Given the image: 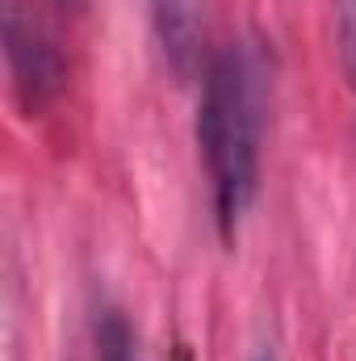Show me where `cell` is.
<instances>
[{"label":"cell","instance_id":"3957f363","mask_svg":"<svg viewBox=\"0 0 356 361\" xmlns=\"http://www.w3.org/2000/svg\"><path fill=\"white\" fill-rule=\"evenodd\" d=\"M205 4L210 0H151L155 38L177 76H193L201 63V34H205Z\"/></svg>","mask_w":356,"mask_h":361},{"label":"cell","instance_id":"7a4b0ae2","mask_svg":"<svg viewBox=\"0 0 356 361\" xmlns=\"http://www.w3.org/2000/svg\"><path fill=\"white\" fill-rule=\"evenodd\" d=\"M4 51H8L13 85L25 97L30 109L42 105L51 92L59 89L55 47L42 38V30L34 25V17H25V8H17V0H8V13H4Z\"/></svg>","mask_w":356,"mask_h":361},{"label":"cell","instance_id":"52a82bcc","mask_svg":"<svg viewBox=\"0 0 356 361\" xmlns=\"http://www.w3.org/2000/svg\"><path fill=\"white\" fill-rule=\"evenodd\" d=\"M68 4H76V0H68Z\"/></svg>","mask_w":356,"mask_h":361},{"label":"cell","instance_id":"6da1fadb","mask_svg":"<svg viewBox=\"0 0 356 361\" xmlns=\"http://www.w3.org/2000/svg\"><path fill=\"white\" fill-rule=\"evenodd\" d=\"M197 147L214 189V214L231 240L260 185V92L256 68L243 51L210 59L197 105Z\"/></svg>","mask_w":356,"mask_h":361},{"label":"cell","instance_id":"277c9868","mask_svg":"<svg viewBox=\"0 0 356 361\" xmlns=\"http://www.w3.org/2000/svg\"><path fill=\"white\" fill-rule=\"evenodd\" d=\"M89 361H143L139 336H134V328L126 324V315H122V311L101 307V311L92 315Z\"/></svg>","mask_w":356,"mask_h":361},{"label":"cell","instance_id":"8992f818","mask_svg":"<svg viewBox=\"0 0 356 361\" xmlns=\"http://www.w3.org/2000/svg\"><path fill=\"white\" fill-rule=\"evenodd\" d=\"M252 361H276V353H272V345H260V349L252 353Z\"/></svg>","mask_w":356,"mask_h":361},{"label":"cell","instance_id":"5b68a950","mask_svg":"<svg viewBox=\"0 0 356 361\" xmlns=\"http://www.w3.org/2000/svg\"><path fill=\"white\" fill-rule=\"evenodd\" d=\"M336 42L344 80L356 89V0H336Z\"/></svg>","mask_w":356,"mask_h":361}]
</instances>
